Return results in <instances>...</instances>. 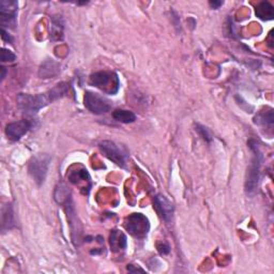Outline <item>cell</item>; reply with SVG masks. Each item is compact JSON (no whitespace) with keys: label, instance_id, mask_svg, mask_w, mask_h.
<instances>
[{"label":"cell","instance_id":"cell-1","mask_svg":"<svg viewBox=\"0 0 274 274\" xmlns=\"http://www.w3.org/2000/svg\"><path fill=\"white\" fill-rule=\"evenodd\" d=\"M70 93V87L66 83H59L46 94L37 96L19 94L17 96V107L26 115H36L38 111L59 99L67 97Z\"/></svg>","mask_w":274,"mask_h":274},{"label":"cell","instance_id":"cell-2","mask_svg":"<svg viewBox=\"0 0 274 274\" xmlns=\"http://www.w3.org/2000/svg\"><path fill=\"white\" fill-rule=\"evenodd\" d=\"M251 151H252V159L251 163L248 167L247 177H246V192L249 196H253L257 192L259 178H260V168L263 161V156L257 145L255 139H250L248 143Z\"/></svg>","mask_w":274,"mask_h":274},{"label":"cell","instance_id":"cell-3","mask_svg":"<svg viewBox=\"0 0 274 274\" xmlns=\"http://www.w3.org/2000/svg\"><path fill=\"white\" fill-rule=\"evenodd\" d=\"M89 84L108 95H116L120 88L119 77L111 71H100V72L91 74Z\"/></svg>","mask_w":274,"mask_h":274},{"label":"cell","instance_id":"cell-4","mask_svg":"<svg viewBox=\"0 0 274 274\" xmlns=\"http://www.w3.org/2000/svg\"><path fill=\"white\" fill-rule=\"evenodd\" d=\"M102 154L120 167H126L129 160V151L123 145H118L115 141L104 140L99 145Z\"/></svg>","mask_w":274,"mask_h":274},{"label":"cell","instance_id":"cell-5","mask_svg":"<svg viewBox=\"0 0 274 274\" xmlns=\"http://www.w3.org/2000/svg\"><path fill=\"white\" fill-rule=\"evenodd\" d=\"M126 229L137 239H145L150 230V222L143 213H133L127 218Z\"/></svg>","mask_w":274,"mask_h":274},{"label":"cell","instance_id":"cell-6","mask_svg":"<svg viewBox=\"0 0 274 274\" xmlns=\"http://www.w3.org/2000/svg\"><path fill=\"white\" fill-rule=\"evenodd\" d=\"M50 160H52V158L48 155H38L29 161L28 172L38 186L44 184Z\"/></svg>","mask_w":274,"mask_h":274},{"label":"cell","instance_id":"cell-7","mask_svg":"<svg viewBox=\"0 0 274 274\" xmlns=\"http://www.w3.org/2000/svg\"><path fill=\"white\" fill-rule=\"evenodd\" d=\"M63 205L65 206V209L67 212V217H68V221L70 224L71 235H72L73 243L76 247H78L80 240H82L83 229H82V224H80V221L78 220V217H77L76 209H75L74 202L72 199V195H71L69 198H67V200Z\"/></svg>","mask_w":274,"mask_h":274},{"label":"cell","instance_id":"cell-8","mask_svg":"<svg viewBox=\"0 0 274 274\" xmlns=\"http://www.w3.org/2000/svg\"><path fill=\"white\" fill-rule=\"evenodd\" d=\"M84 104L86 108L95 115H103L110 110L111 105L108 100L101 97L98 94L86 91L84 98Z\"/></svg>","mask_w":274,"mask_h":274},{"label":"cell","instance_id":"cell-9","mask_svg":"<svg viewBox=\"0 0 274 274\" xmlns=\"http://www.w3.org/2000/svg\"><path fill=\"white\" fill-rule=\"evenodd\" d=\"M18 3L14 0H3L0 3V22L3 28L16 26V14Z\"/></svg>","mask_w":274,"mask_h":274},{"label":"cell","instance_id":"cell-10","mask_svg":"<svg viewBox=\"0 0 274 274\" xmlns=\"http://www.w3.org/2000/svg\"><path fill=\"white\" fill-rule=\"evenodd\" d=\"M33 128V123L28 119H22L15 123L9 124L6 127V135L9 139L13 141H17L21 139L24 135H26L30 129Z\"/></svg>","mask_w":274,"mask_h":274},{"label":"cell","instance_id":"cell-11","mask_svg":"<svg viewBox=\"0 0 274 274\" xmlns=\"http://www.w3.org/2000/svg\"><path fill=\"white\" fill-rule=\"evenodd\" d=\"M155 208L157 212L160 215V217L163 219L165 222L169 223L174 217L175 207L174 204L170 200H168L164 195H157L154 200Z\"/></svg>","mask_w":274,"mask_h":274},{"label":"cell","instance_id":"cell-12","mask_svg":"<svg viewBox=\"0 0 274 274\" xmlns=\"http://www.w3.org/2000/svg\"><path fill=\"white\" fill-rule=\"evenodd\" d=\"M109 246L114 253L123 252L128 248V238L123 231L118 229L111 230L109 235Z\"/></svg>","mask_w":274,"mask_h":274},{"label":"cell","instance_id":"cell-13","mask_svg":"<svg viewBox=\"0 0 274 274\" xmlns=\"http://www.w3.org/2000/svg\"><path fill=\"white\" fill-rule=\"evenodd\" d=\"M68 179L70 182H72L73 185L79 186L83 188V184H89L91 185L90 176L88 174V170L84 168L83 166H79L77 169H71L68 174Z\"/></svg>","mask_w":274,"mask_h":274},{"label":"cell","instance_id":"cell-14","mask_svg":"<svg viewBox=\"0 0 274 274\" xmlns=\"http://www.w3.org/2000/svg\"><path fill=\"white\" fill-rule=\"evenodd\" d=\"M60 72V64L53 59H47L39 69L40 78H52Z\"/></svg>","mask_w":274,"mask_h":274},{"label":"cell","instance_id":"cell-15","mask_svg":"<svg viewBox=\"0 0 274 274\" xmlns=\"http://www.w3.org/2000/svg\"><path fill=\"white\" fill-rule=\"evenodd\" d=\"M15 226L14 221V212L12 204H7L3 207L2 210V229L3 231H7L12 229Z\"/></svg>","mask_w":274,"mask_h":274},{"label":"cell","instance_id":"cell-16","mask_svg":"<svg viewBox=\"0 0 274 274\" xmlns=\"http://www.w3.org/2000/svg\"><path fill=\"white\" fill-rule=\"evenodd\" d=\"M65 23L62 15H54L52 17V27H50V38L53 41H59L64 39Z\"/></svg>","mask_w":274,"mask_h":274},{"label":"cell","instance_id":"cell-17","mask_svg":"<svg viewBox=\"0 0 274 274\" xmlns=\"http://www.w3.org/2000/svg\"><path fill=\"white\" fill-rule=\"evenodd\" d=\"M256 16L262 21H271L274 17V8L268 2H262L256 7Z\"/></svg>","mask_w":274,"mask_h":274},{"label":"cell","instance_id":"cell-18","mask_svg":"<svg viewBox=\"0 0 274 274\" xmlns=\"http://www.w3.org/2000/svg\"><path fill=\"white\" fill-rule=\"evenodd\" d=\"M113 118L121 124H132L136 120V115L131 110L116 109L113 113Z\"/></svg>","mask_w":274,"mask_h":274},{"label":"cell","instance_id":"cell-19","mask_svg":"<svg viewBox=\"0 0 274 274\" xmlns=\"http://www.w3.org/2000/svg\"><path fill=\"white\" fill-rule=\"evenodd\" d=\"M273 121H274V117H273L272 109H269L268 111H261V113H259L255 118H254V123H255L256 125L269 127L270 129H272L273 127Z\"/></svg>","mask_w":274,"mask_h":274},{"label":"cell","instance_id":"cell-20","mask_svg":"<svg viewBox=\"0 0 274 274\" xmlns=\"http://www.w3.org/2000/svg\"><path fill=\"white\" fill-rule=\"evenodd\" d=\"M195 130H196L197 133L199 134V136L204 140H206L207 143H210V141L212 140V134H211V132L209 131L208 128L201 126V125H196Z\"/></svg>","mask_w":274,"mask_h":274},{"label":"cell","instance_id":"cell-21","mask_svg":"<svg viewBox=\"0 0 274 274\" xmlns=\"http://www.w3.org/2000/svg\"><path fill=\"white\" fill-rule=\"evenodd\" d=\"M16 59L15 54H13L11 50H9L7 48L2 49V62L3 63H13Z\"/></svg>","mask_w":274,"mask_h":274},{"label":"cell","instance_id":"cell-22","mask_svg":"<svg viewBox=\"0 0 274 274\" xmlns=\"http://www.w3.org/2000/svg\"><path fill=\"white\" fill-rule=\"evenodd\" d=\"M158 250L162 255H167V254H169L170 252V248L167 243H161V245L158 246Z\"/></svg>","mask_w":274,"mask_h":274},{"label":"cell","instance_id":"cell-23","mask_svg":"<svg viewBox=\"0 0 274 274\" xmlns=\"http://www.w3.org/2000/svg\"><path fill=\"white\" fill-rule=\"evenodd\" d=\"M2 37H3V40H4V41H6V42H8V43H12V41H13V40H12V38H11V36H10L7 32H6V30L3 28L2 29Z\"/></svg>","mask_w":274,"mask_h":274},{"label":"cell","instance_id":"cell-24","mask_svg":"<svg viewBox=\"0 0 274 274\" xmlns=\"http://www.w3.org/2000/svg\"><path fill=\"white\" fill-rule=\"evenodd\" d=\"M128 270L130 271V272H145V270L144 269H141V268H139V267H135V266H133V265H129L128 266Z\"/></svg>","mask_w":274,"mask_h":274},{"label":"cell","instance_id":"cell-25","mask_svg":"<svg viewBox=\"0 0 274 274\" xmlns=\"http://www.w3.org/2000/svg\"><path fill=\"white\" fill-rule=\"evenodd\" d=\"M209 5L212 9H219L223 5V2H216L215 0V2H210Z\"/></svg>","mask_w":274,"mask_h":274},{"label":"cell","instance_id":"cell-26","mask_svg":"<svg viewBox=\"0 0 274 274\" xmlns=\"http://www.w3.org/2000/svg\"><path fill=\"white\" fill-rule=\"evenodd\" d=\"M6 75H7V69L5 67H2V76H0L2 78H0V82H4Z\"/></svg>","mask_w":274,"mask_h":274}]
</instances>
